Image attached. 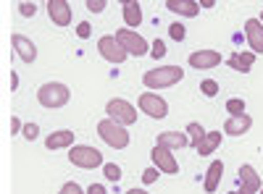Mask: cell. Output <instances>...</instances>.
<instances>
[{"label":"cell","mask_w":263,"mask_h":194,"mask_svg":"<svg viewBox=\"0 0 263 194\" xmlns=\"http://www.w3.org/2000/svg\"><path fill=\"white\" fill-rule=\"evenodd\" d=\"M184 79V69L179 66H161V69H150L145 71L142 76V84L147 90H166V87H174Z\"/></svg>","instance_id":"cell-1"},{"label":"cell","mask_w":263,"mask_h":194,"mask_svg":"<svg viewBox=\"0 0 263 194\" xmlns=\"http://www.w3.org/2000/svg\"><path fill=\"white\" fill-rule=\"evenodd\" d=\"M71 92L66 84L61 81H48V84H42V87L37 90V102L42 107H50V111H55V107H63L66 102H69Z\"/></svg>","instance_id":"cell-2"},{"label":"cell","mask_w":263,"mask_h":194,"mask_svg":"<svg viewBox=\"0 0 263 194\" xmlns=\"http://www.w3.org/2000/svg\"><path fill=\"white\" fill-rule=\"evenodd\" d=\"M98 137L108 144V147H114V149H124L129 147V132H126V126L111 121V118H105L98 123Z\"/></svg>","instance_id":"cell-3"},{"label":"cell","mask_w":263,"mask_h":194,"mask_svg":"<svg viewBox=\"0 0 263 194\" xmlns=\"http://www.w3.org/2000/svg\"><path fill=\"white\" fill-rule=\"evenodd\" d=\"M69 160L77 165V168H84V170H92V168H100L105 165L103 163V153L90 144H74L71 153H69Z\"/></svg>","instance_id":"cell-4"},{"label":"cell","mask_w":263,"mask_h":194,"mask_svg":"<svg viewBox=\"0 0 263 194\" xmlns=\"http://www.w3.org/2000/svg\"><path fill=\"white\" fill-rule=\"evenodd\" d=\"M105 113H108V118H111V121H116L121 126H132V123L137 121V107L132 105V102H126V100H121V97L108 100Z\"/></svg>","instance_id":"cell-5"},{"label":"cell","mask_w":263,"mask_h":194,"mask_svg":"<svg viewBox=\"0 0 263 194\" xmlns=\"http://www.w3.org/2000/svg\"><path fill=\"white\" fill-rule=\"evenodd\" d=\"M98 53H100L108 63H114V66L124 63L126 55H129V53L121 48V42L116 39V34H105V37H100V39H98Z\"/></svg>","instance_id":"cell-6"},{"label":"cell","mask_w":263,"mask_h":194,"mask_svg":"<svg viewBox=\"0 0 263 194\" xmlns=\"http://www.w3.org/2000/svg\"><path fill=\"white\" fill-rule=\"evenodd\" d=\"M116 39L121 42V48H124L129 55H135V58H142V55L150 53L147 39L140 37L137 32H132V29H119V32H116Z\"/></svg>","instance_id":"cell-7"},{"label":"cell","mask_w":263,"mask_h":194,"mask_svg":"<svg viewBox=\"0 0 263 194\" xmlns=\"http://www.w3.org/2000/svg\"><path fill=\"white\" fill-rule=\"evenodd\" d=\"M140 111H142L145 116H150V118L161 121V118L168 116V102H166L163 97H158L156 92H142V95H140Z\"/></svg>","instance_id":"cell-8"},{"label":"cell","mask_w":263,"mask_h":194,"mask_svg":"<svg viewBox=\"0 0 263 194\" xmlns=\"http://www.w3.org/2000/svg\"><path fill=\"white\" fill-rule=\"evenodd\" d=\"M150 158H153V163H156V168L161 170V174H179V163H177V158H174V153L171 149H166V147H153V153H150Z\"/></svg>","instance_id":"cell-9"},{"label":"cell","mask_w":263,"mask_h":194,"mask_svg":"<svg viewBox=\"0 0 263 194\" xmlns=\"http://www.w3.org/2000/svg\"><path fill=\"white\" fill-rule=\"evenodd\" d=\"M190 66L197 69V71H208V69H216L221 63V53L218 50H195L190 53Z\"/></svg>","instance_id":"cell-10"},{"label":"cell","mask_w":263,"mask_h":194,"mask_svg":"<svg viewBox=\"0 0 263 194\" xmlns=\"http://www.w3.org/2000/svg\"><path fill=\"white\" fill-rule=\"evenodd\" d=\"M11 48L16 50V55L24 63H34L37 60V45L24 34H11Z\"/></svg>","instance_id":"cell-11"},{"label":"cell","mask_w":263,"mask_h":194,"mask_svg":"<svg viewBox=\"0 0 263 194\" xmlns=\"http://www.w3.org/2000/svg\"><path fill=\"white\" fill-rule=\"evenodd\" d=\"M239 194H258L260 191V176L253 165H239Z\"/></svg>","instance_id":"cell-12"},{"label":"cell","mask_w":263,"mask_h":194,"mask_svg":"<svg viewBox=\"0 0 263 194\" xmlns=\"http://www.w3.org/2000/svg\"><path fill=\"white\" fill-rule=\"evenodd\" d=\"M48 16L55 27H69L71 24V6L66 0H50L48 3Z\"/></svg>","instance_id":"cell-13"},{"label":"cell","mask_w":263,"mask_h":194,"mask_svg":"<svg viewBox=\"0 0 263 194\" xmlns=\"http://www.w3.org/2000/svg\"><path fill=\"white\" fill-rule=\"evenodd\" d=\"M245 37H248V45L253 48V53L260 55L263 53V24H260V18L245 21Z\"/></svg>","instance_id":"cell-14"},{"label":"cell","mask_w":263,"mask_h":194,"mask_svg":"<svg viewBox=\"0 0 263 194\" xmlns=\"http://www.w3.org/2000/svg\"><path fill=\"white\" fill-rule=\"evenodd\" d=\"M250 126H253V118L245 113V116H232L227 123H224V134L229 137H242L250 132Z\"/></svg>","instance_id":"cell-15"},{"label":"cell","mask_w":263,"mask_h":194,"mask_svg":"<svg viewBox=\"0 0 263 194\" xmlns=\"http://www.w3.org/2000/svg\"><path fill=\"white\" fill-rule=\"evenodd\" d=\"M166 8L177 16H187V18H195L200 13V3H195V0H166Z\"/></svg>","instance_id":"cell-16"},{"label":"cell","mask_w":263,"mask_h":194,"mask_svg":"<svg viewBox=\"0 0 263 194\" xmlns=\"http://www.w3.org/2000/svg\"><path fill=\"white\" fill-rule=\"evenodd\" d=\"M156 144L158 147H166V149H182V147L190 144V137L184 132H163V134H158V142Z\"/></svg>","instance_id":"cell-17"},{"label":"cell","mask_w":263,"mask_h":194,"mask_svg":"<svg viewBox=\"0 0 263 194\" xmlns=\"http://www.w3.org/2000/svg\"><path fill=\"white\" fill-rule=\"evenodd\" d=\"M71 144H74V132H69V128H58V132H53L45 139L48 149H63V147H71Z\"/></svg>","instance_id":"cell-18"},{"label":"cell","mask_w":263,"mask_h":194,"mask_svg":"<svg viewBox=\"0 0 263 194\" xmlns=\"http://www.w3.org/2000/svg\"><path fill=\"white\" fill-rule=\"evenodd\" d=\"M221 174H224V163H221V160H213V163L208 165V170H205V181H203V189H205L208 194L216 191L218 181H221Z\"/></svg>","instance_id":"cell-19"},{"label":"cell","mask_w":263,"mask_h":194,"mask_svg":"<svg viewBox=\"0 0 263 194\" xmlns=\"http://www.w3.org/2000/svg\"><path fill=\"white\" fill-rule=\"evenodd\" d=\"M124 21L126 27H140L142 24V8L137 0H126L124 3Z\"/></svg>","instance_id":"cell-20"},{"label":"cell","mask_w":263,"mask_h":194,"mask_svg":"<svg viewBox=\"0 0 263 194\" xmlns=\"http://www.w3.org/2000/svg\"><path fill=\"white\" fill-rule=\"evenodd\" d=\"M253 60H255V53H253V50H250V53H234V55L229 58V66H232L234 71L248 74L250 66H253Z\"/></svg>","instance_id":"cell-21"},{"label":"cell","mask_w":263,"mask_h":194,"mask_svg":"<svg viewBox=\"0 0 263 194\" xmlns=\"http://www.w3.org/2000/svg\"><path fill=\"white\" fill-rule=\"evenodd\" d=\"M218 144H221V132H208L205 139L200 142V147H197V153L200 155H211L218 149Z\"/></svg>","instance_id":"cell-22"},{"label":"cell","mask_w":263,"mask_h":194,"mask_svg":"<svg viewBox=\"0 0 263 194\" xmlns=\"http://www.w3.org/2000/svg\"><path fill=\"white\" fill-rule=\"evenodd\" d=\"M187 134H190V144L197 149V147H200V142L205 139V134H208V132H205V128H203L200 123H197V121H192V123L187 126Z\"/></svg>","instance_id":"cell-23"},{"label":"cell","mask_w":263,"mask_h":194,"mask_svg":"<svg viewBox=\"0 0 263 194\" xmlns=\"http://www.w3.org/2000/svg\"><path fill=\"white\" fill-rule=\"evenodd\" d=\"M103 174H105L108 181H116V184L121 181V168H119L116 163H105V165H103Z\"/></svg>","instance_id":"cell-24"},{"label":"cell","mask_w":263,"mask_h":194,"mask_svg":"<svg viewBox=\"0 0 263 194\" xmlns=\"http://www.w3.org/2000/svg\"><path fill=\"white\" fill-rule=\"evenodd\" d=\"M227 111H229V116H245V100L232 97V100L227 102Z\"/></svg>","instance_id":"cell-25"},{"label":"cell","mask_w":263,"mask_h":194,"mask_svg":"<svg viewBox=\"0 0 263 194\" xmlns=\"http://www.w3.org/2000/svg\"><path fill=\"white\" fill-rule=\"evenodd\" d=\"M200 92H203L205 97H216V95H218V81H213V79H205V81L200 84Z\"/></svg>","instance_id":"cell-26"},{"label":"cell","mask_w":263,"mask_h":194,"mask_svg":"<svg viewBox=\"0 0 263 194\" xmlns=\"http://www.w3.org/2000/svg\"><path fill=\"white\" fill-rule=\"evenodd\" d=\"M168 34H171V39H177V42H182L184 37H187V29L179 24V21H177V24H171L168 27Z\"/></svg>","instance_id":"cell-27"},{"label":"cell","mask_w":263,"mask_h":194,"mask_svg":"<svg viewBox=\"0 0 263 194\" xmlns=\"http://www.w3.org/2000/svg\"><path fill=\"white\" fill-rule=\"evenodd\" d=\"M150 55L156 58V60L166 55V45H163V39H156V42H153V45H150Z\"/></svg>","instance_id":"cell-28"},{"label":"cell","mask_w":263,"mask_h":194,"mask_svg":"<svg viewBox=\"0 0 263 194\" xmlns=\"http://www.w3.org/2000/svg\"><path fill=\"white\" fill-rule=\"evenodd\" d=\"M58 194H84V189L77 184V181H69V184H63Z\"/></svg>","instance_id":"cell-29"},{"label":"cell","mask_w":263,"mask_h":194,"mask_svg":"<svg viewBox=\"0 0 263 194\" xmlns=\"http://www.w3.org/2000/svg\"><path fill=\"white\" fill-rule=\"evenodd\" d=\"M18 13L29 18V16H34V13H37V6H34V3H29V0H24V3H18Z\"/></svg>","instance_id":"cell-30"},{"label":"cell","mask_w":263,"mask_h":194,"mask_svg":"<svg viewBox=\"0 0 263 194\" xmlns=\"http://www.w3.org/2000/svg\"><path fill=\"white\" fill-rule=\"evenodd\" d=\"M84 6H87V11H92V13H103L108 3H105V0H87Z\"/></svg>","instance_id":"cell-31"},{"label":"cell","mask_w":263,"mask_h":194,"mask_svg":"<svg viewBox=\"0 0 263 194\" xmlns=\"http://www.w3.org/2000/svg\"><path fill=\"white\" fill-rule=\"evenodd\" d=\"M21 134H24L29 142H34L37 134H40V128H37V123H24V132H21Z\"/></svg>","instance_id":"cell-32"},{"label":"cell","mask_w":263,"mask_h":194,"mask_svg":"<svg viewBox=\"0 0 263 194\" xmlns=\"http://www.w3.org/2000/svg\"><path fill=\"white\" fill-rule=\"evenodd\" d=\"M158 174H161L158 168H147V170H142V184H153V181L158 179Z\"/></svg>","instance_id":"cell-33"},{"label":"cell","mask_w":263,"mask_h":194,"mask_svg":"<svg viewBox=\"0 0 263 194\" xmlns=\"http://www.w3.org/2000/svg\"><path fill=\"white\" fill-rule=\"evenodd\" d=\"M77 34H79L82 39H87V37H90V34H92V29H90V24H87V21H82V24L77 27Z\"/></svg>","instance_id":"cell-34"},{"label":"cell","mask_w":263,"mask_h":194,"mask_svg":"<svg viewBox=\"0 0 263 194\" xmlns=\"http://www.w3.org/2000/svg\"><path fill=\"white\" fill-rule=\"evenodd\" d=\"M18 132H24V126H21V121L13 116V118H11V137H13V134H18Z\"/></svg>","instance_id":"cell-35"},{"label":"cell","mask_w":263,"mask_h":194,"mask_svg":"<svg viewBox=\"0 0 263 194\" xmlns=\"http://www.w3.org/2000/svg\"><path fill=\"white\" fill-rule=\"evenodd\" d=\"M87 194H105V186L103 184H92L90 189H87Z\"/></svg>","instance_id":"cell-36"},{"label":"cell","mask_w":263,"mask_h":194,"mask_svg":"<svg viewBox=\"0 0 263 194\" xmlns=\"http://www.w3.org/2000/svg\"><path fill=\"white\" fill-rule=\"evenodd\" d=\"M16 90H18V74L11 71V92H16Z\"/></svg>","instance_id":"cell-37"},{"label":"cell","mask_w":263,"mask_h":194,"mask_svg":"<svg viewBox=\"0 0 263 194\" xmlns=\"http://www.w3.org/2000/svg\"><path fill=\"white\" fill-rule=\"evenodd\" d=\"M216 3H213V0H200V8H213Z\"/></svg>","instance_id":"cell-38"},{"label":"cell","mask_w":263,"mask_h":194,"mask_svg":"<svg viewBox=\"0 0 263 194\" xmlns=\"http://www.w3.org/2000/svg\"><path fill=\"white\" fill-rule=\"evenodd\" d=\"M126 194H147V191H145V189H129Z\"/></svg>","instance_id":"cell-39"},{"label":"cell","mask_w":263,"mask_h":194,"mask_svg":"<svg viewBox=\"0 0 263 194\" xmlns=\"http://www.w3.org/2000/svg\"><path fill=\"white\" fill-rule=\"evenodd\" d=\"M260 24H263V13H260Z\"/></svg>","instance_id":"cell-40"},{"label":"cell","mask_w":263,"mask_h":194,"mask_svg":"<svg viewBox=\"0 0 263 194\" xmlns=\"http://www.w3.org/2000/svg\"><path fill=\"white\" fill-rule=\"evenodd\" d=\"M258 194H263V191H258Z\"/></svg>","instance_id":"cell-41"},{"label":"cell","mask_w":263,"mask_h":194,"mask_svg":"<svg viewBox=\"0 0 263 194\" xmlns=\"http://www.w3.org/2000/svg\"><path fill=\"white\" fill-rule=\"evenodd\" d=\"M237 194H239V191H237Z\"/></svg>","instance_id":"cell-42"}]
</instances>
